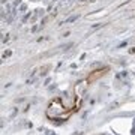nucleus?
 I'll use <instances>...</instances> for the list:
<instances>
[{"mask_svg": "<svg viewBox=\"0 0 135 135\" xmlns=\"http://www.w3.org/2000/svg\"><path fill=\"white\" fill-rule=\"evenodd\" d=\"M92 83L93 81L90 78L83 80V81L75 84L72 96H57L54 99H51L48 107H47V110H45V116L53 122L68 120L72 114H75L80 110L81 102L84 99V93H86L89 84H92Z\"/></svg>", "mask_w": 135, "mask_h": 135, "instance_id": "1", "label": "nucleus"}]
</instances>
